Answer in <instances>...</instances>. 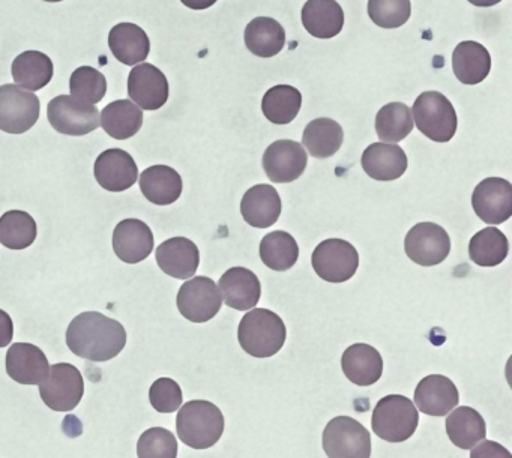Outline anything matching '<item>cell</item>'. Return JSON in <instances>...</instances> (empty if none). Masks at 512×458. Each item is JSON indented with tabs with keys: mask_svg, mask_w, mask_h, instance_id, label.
<instances>
[{
	"mask_svg": "<svg viewBox=\"0 0 512 458\" xmlns=\"http://www.w3.org/2000/svg\"><path fill=\"white\" fill-rule=\"evenodd\" d=\"M67 346L86 361L106 362L125 349L127 331L118 320L98 311H86L74 317L68 326Z\"/></svg>",
	"mask_w": 512,
	"mask_h": 458,
	"instance_id": "cell-1",
	"label": "cell"
},
{
	"mask_svg": "<svg viewBox=\"0 0 512 458\" xmlns=\"http://www.w3.org/2000/svg\"><path fill=\"white\" fill-rule=\"evenodd\" d=\"M286 338L287 329L283 319L268 308H251L239 323V344L254 358L277 355L283 349Z\"/></svg>",
	"mask_w": 512,
	"mask_h": 458,
	"instance_id": "cell-2",
	"label": "cell"
},
{
	"mask_svg": "<svg viewBox=\"0 0 512 458\" xmlns=\"http://www.w3.org/2000/svg\"><path fill=\"white\" fill-rule=\"evenodd\" d=\"M224 424L223 412L214 403L193 400L179 407L176 431L190 448L208 449L223 436Z\"/></svg>",
	"mask_w": 512,
	"mask_h": 458,
	"instance_id": "cell-3",
	"label": "cell"
},
{
	"mask_svg": "<svg viewBox=\"0 0 512 458\" xmlns=\"http://www.w3.org/2000/svg\"><path fill=\"white\" fill-rule=\"evenodd\" d=\"M418 424L419 410L404 395H386L376 404L371 416L373 433L389 443L410 439Z\"/></svg>",
	"mask_w": 512,
	"mask_h": 458,
	"instance_id": "cell-4",
	"label": "cell"
},
{
	"mask_svg": "<svg viewBox=\"0 0 512 458\" xmlns=\"http://www.w3.org/2000/svg\"><path fill=\"white\" fill-rule=\"evenodd\" d=\"M413 124L428 139L448 143L457 133L458 119L451 101L436 91L424 92L413 104Z\"/></svg>",
	"mask_w": 512,
	"mask_h": 458,
	"instance_id": "cell-5",
	"label": "cell"
},
{
	"mask_svg": "<svg viewBox=\"0 0 512 458\" xmlns=\"http://www.w3.org/2000/svg\"><path fill=\"white\" fill-rule=\"evenodd\" d=\"M40 394L47 407L55 412L76 409L85 394V380L79 368L62 362L49 368L46 379L40 383Z\"/></svg>",
	"mask_w": 512,
	"mask_h": 458,
	"instance_id": "cell-6",
	"label": "cell"
},
{
	"mask_svg": "<svg viewBox=\"0 0 512 458\" xmlns=\"http://www.w3.org/2000/svg\"><path fill=\"white\" fill-rule=\"evenodd\" d=\"M323 451L328 457H359L371 455V436L367 428L350 418L337 416L323 430Z\"/></svg>",
	"mask_w": 512,
	"mask_h": 458,
	"instance_id": "cell-7",
	"label": "cell"
},
{
	"mask_svg": "<svg viewBox=\"0 0 512 458\" xmlns=\"http://www.w3.org/2000/svg\"><path fill=\"white\" fill-rule=\"evenodd\" d=\"M314 272L328 283L349 281L359 268V253L344 239H326L317 245L311 257Z\"/></svg>",
	"mask_w": 512,
	"mask_h": 458,
	"instance_id": "cell-8",
	"label": "cell"
},
{
	"mask_svg": "<svg viewBox=\"0 0 512 458\" xmlns=\"http://www.w3.org/2000/svg\"><path fill=\"white\" fill-rule=\"evenodd\" d=\"M41 103L37 95L19 85L0 86V131L23 134L40 119Z\"/></svg>",
	"mask_w": 512,
	"mask_h": 458,
	"instance_id": "cell-9",
	"label": "cell"
},
{
	"mask_svg": "<svg viewBox=\"0 0 512 458\" xmlns=\"http://www.w3.org/2000/svg\"><path fill=\"white\" fill-rule=\"evenodd\" d=\"M47 118L50 125L65 136H86L100 127L97 107L83 103L73 95L53 98L47 107Z\"/></svg>",
	"mask_w": 512,
	"mask_h": 458,
	"instance_id": "cell-10",
	"label": "cell"
},
{
	"mask_svg": "<svg viewBox=\"0 0 512 458\" xmlns=\"http://www.w3.org/2000/svg\"><path fill=\"white\" fill-rule=\"evenodd\" d=\"M179 313L193 323H205L220 313V287L209 277H194L182 284L176 298Z\"/></svg>",
	"mask_w": 512,
	"mask_h": 458,
	"instance_id": "cell-11",
	"label": "cell"
},
{
	"mask_svg": "<svg viewBox=\"0 0 512 458\" xmlns=\"http://www.w3.org/2000/svg\"><path fill=\"white\" fill-rule=\"evenodd\" d=\"M404 251L416 265H440L451 253V239L439 224L418 223L407 233Z\"/></svg>",
	"mask_w": 512,
	"mask_h": 458,
	"instance_id": "cell-12",
	"label": "cell"
},
{
	"mask_svg": "<svg viewBox=\"0 0 512 458\" xmlns=\"http://www.w3.org/2000/svg\"><path fill=\"white\" fill-rule=\"evenodd\" d=\"M472 206L484 223H506L512 217V185L502 178L484 179L473 190Z\"/></svg>",
	"mask_w": 512,
	"mask_h": 458,
	"instance_id": "cell-13",
	"label": "cell"
},
{
	"mask_svg": "<svg viewBox=\"0 0 512 458\" xmlns=\"http://www.w3.org/2000/svg\"><path fill=\"white\" fill-rule=\"evenodd\" d=\"M308 155L301 143L277 140L263 154V169L275 184H289L304 175Z\"/></svg>",
	"mask_w": 512,
	"mask_h": 458,
	"instance_id": "cell-14",
	"label": "cell"
},
{
	"mask_svg": "<svg viewBox=\"0 0 512 458\" xmlns=\"http://www.w3.org/2000/svg\"><path fill=\"white\" fill-rule=\"evenodd\" d=\"M169 82L160 68L140 64L128 76V97L142 110L161 109L169 100Z\"/></svg>",
	"mask_w": 512,
	"mask_h": 458,
	"instance_id": "cell-15",
	"label": "cell"
},
{
	"mask_svg": "<svg viewBox=\"0 0 512 458\" xmlns=\"http://www.w3.org/2000/svg\"><path fill=\"white\" fill-rule=\"evenodd\" d=\"M95 179L110 193L130 190L139 181V167L134 158L122 149H107L95 161Z\"/></svg>",
	"mask_w": 512,
	"mask_h": 458,
	"instance_id": "cell-16",
	"label": "cell"
},
{
	"mask_svg": "<svg viewBox=\"0 0 512 458\" xmlns=\"http://www.w3.org/2000/svg\"><path fill=\"white\" fill-rule=\"evenodd\" d=\"M154 233L148 224L136 218L121 221L113 232V251L122 262L136 265L151 256Z\"/></svg>",
	"mask_w": 512,
	"mask_h": 458,
	"instance_id": "cell-17",
	"label": "cell"
},
{
	"mask_svg": "<svg viewBox=\"0 0 512 458\" xmlns=\"http://www.w3.org/2000/svg\"><path fill=\"white\" fill-rule=\"evenodd\" d=\"M416 409L428 416H446L460 403L457 386L449 377L431 374L415 389Z\"/></svg>",
	"mask_w": 512,
	"mask_h": 458,
	"instance_id": "cell-18",
	"label": "cell"
},
{
	"mask_svg": "<svg viewBox=\"0 0 512 458\" xmlns=\"http://www.w3.org/2000/svg\"><path fill=\"white\" fill-rule=\"evenodd\" d=\"M5 361L8 376L20 385H40L49 373V359L35 344L14 343Z\"/></svg>",
	"mask_w": 512,
	"mask_h": 458,
	"instance_id": "cell-19",
	"label": "cell"
},
{
	"mask_svg": "<svg viewBox=\"0 0 512 458\" xmlns=\"http://www.w3.org/2000/svg\"><path fill=\"white\" fill-rule=\"evenodd\" d=\"M155 257L161 271L178 280L194 277L200 265L199 248L193 241L182 236L164 241L157 248Z\"/></svg>",
	"mask_w": 512,
	"mask_h": 458,
	"instance_id": "cell-20",
	"label": "cell"
},
{
	"mask_svg": "<svg viewBox=\"0 0 512 458\" xmlns=\"http://www.w3.org/2000/svg\"><path fill=\"white\" fill-rule=\"evenodd\" d=\"M221 296L227 307L248 311L256 307L262 296L259 277L247 268H230L220 278Z\"/></svg>",
	"mask_w": 512,
	"mask_h": 458,
	"instance_id": "cell-21",
	"label": "cell"
},
{
	"mask_svg": "<svg viewBox=\"0 0 512 458\" xmlns=\"http://www.w3.org/2000/svg\"><path fill=\"white\" fill-rule=\"evenodd\" d=\"M241 215L245 223L256 229H268L281 215V197L272 185L251 187L242 197Z\"/></svg>",
	"mask_w": 512,
	"mask_h": 458,
	"instance_id": "cell-22",
	"label": "cell"
},
{
	"mask_svg": "<svg viewBox=\"0 0 512 458\" xmlns=\"http://www.w3.org/2000/svg\"><path fill=\"white\" fill-rule=\"evenodd\" d=\"M361 164L364 172L374 181L389 182L406 173L409 161L400 146L373 143L362 154Z\"/></svg>",
	"mask_w": 512,
	"mask_h": 458,
	"instance_id": "cell-23",
	"label": "cell"
},
{
	"mask_svg": "<svg viewBox=\"0 0 512 458\" xmlns=\"http://www.w3.org/2000/svg\"><path fill=\"white\" fill-rule=\"evenodd\" d=\"M341 368L344 376L355 385H374L383 374L382 355L370 344H352L341 356Z\"/></svg>",
	"mask_w": 512,
	"mask_h": 458,
	"instance_id": "cell-24",
	"label": "cell"
},
{
	"mask_svg": "<svg viewBox=\"0 0 512 458\" xmlns=\"http://www.w3.org/2000/svg\"><path fill=\"white\" fill-rule=\"evenodd\" d=\"M301 17L305 31L319 40H331L343 31L344 11L337 0H308Z\"/></svg>",
	"mask_w": 512,
	"mask_h": 458,
	"instance_id": "cell-25",
	"label": "cell"
},
{
	"mask_svg": "<svg viewBox=\"0 0 512 458\" xmlns=\"http://www.w3.org/2000/svg\"><path fill=\"white\" fill-rule=\"evenodd\" d=\"M109 47L121 64L134 67L148 59L151 41L148 34L134 23H119L109 34Z\"/></svg>",
	"mask_w": 512,
	"mask_h": 458,
	"instance_id": "cell-26",
	"label": "cell"
},
{
	"mask_svg": "<svg viewBox=\"0 0 512 458\" xmlns=\"http://www.w3.org/2000/svg\"><path fill=\"white\" fill-rule=\"evenodd\" d=\"M452 70L463 85H479L490 74V53L476 41H464L452 53Z\"/></svg>",
	"mask_w": 512,
	"mask_h": 458,
	"instance_id": "cell-27",
	"label": "cell"
},
{
	"mask_svg": "<svg viewBox=\"0 0 512 458\" xmlns=\"http://www.w3.org/2000/svg\"><path fill=\"white\" fill-rule=\"evenodd\" d=\"M143 196L158 206L173 205L181 197L184 182L181 175L169 166H152L140 175Z\"/></svg>",
	"mask_w": 512,
	"mask_h": 458,
	"instance_id": "cell-28",
	"label": "cell"
},
{
	"mask_svg": "<svg viewBox=\"0 0 512 458\" xmlns=\"http://www.w3.org/2000/svg\"><path fill=\"white\" fill-rule=\"evenodd\" d=\"M446 433L452 445L472 449L487 436V425L481 413L472 407H454L446 418Z\"/></svg>",
	"mask_w": 512,
	"mask_h": 458,
	"instance_id": "cell-29",
	"label": "cell"
},
{
	"mask_svg": "<svg viewBox=\"0 0 512 458\" xmlns=\"http://www.w3.org/2000/svg\"><path fill=\"white\" fill-rule=\"evenodd\" d=\"M11 74L20 88L35 92L41 91L52 82L55 67L46 53L28 50L14 59Z\"/></svg>",
	"mask_w": 512,
	"mask_h": 458,
	"instance_id": "cell-30",
	"label": "cell"
},
{
	"mask_svg": "<svg viewBox=\"0 0 512 458\" xmlns=\"http://www.w3.org/2000/svg\"><path fill=\"white\" fill-rule=\"evenodd\" d=\"M286 44V32L271 17H256L245 28V46L259 58H274Z\"/></svg>",
	"mask_w": 512,
	"mask_h": 458,
	"instance_id": "cell-31",
	"label": "cell"
},
{
	"mask_svg": "<svg viewBox=\"0 0 512 458\" xmlns=\"http://www.w3.org/2000/svg\"><path fill=\"white\" fill-rule=\"evenodd\" d=\"M100 125L112 139H131L142 128V109L130 100L113 101L101 112Z\"/></svg>",
	"mask_w": 512,
	"mask_h": 458,
	"instance_id": "cell-32",
	"label": "cell"
},
{
	"mask_svg": "<svg viewBox=\"0 0 512 458\" xmlns=\"http://www.w3.org/2000/svg\"><path fill=\"white\" fill-rule=\"evenodd\" d=\"M343 140V128L329 118L314 119L305 127L302 134V145L314 158H329L337 154Z\"/></svg>",
	"mask_w": 512,
	"mask_h": 458,
	"instance_id": "cell-33",
	"label": "cell"
},
{
	"mask_svg": "<svg viewBox=\"0 0 512 458\" xmlns=\"http://www.w3.org/2000/svg\"><path fill=\"white\" fill-rule=\"evenodd\" d=\"M301 106V92L287 85L274 86L262 100L263 115L275 125H287L295 121Z\"/></svg>",
	"mask_w": 512,
	"mask_h": 458,
	"instance_id": "cell-34",
	"label": "cell"
},
{
	"mask_svg": "<svg viewBox=\"0 0 512 458\" xmlns=\"http://www.w3.org/2000/svg\"><path fill=\"white\" fill-rule=\"evenodd\" d=\"M508 251V238L496 227L482 229L469 242L470 260L482 268L500 265L508 256Z\"/></svg>",
	"mask_w": 512,
	"mask_h": 458,
	"instance_id": "cell-35",
	"label": "cell"
},
{
	"mask_svg": "<svg viewBox=\"0 0 512 458\" xmlns=\"http://www.w3.org/2000/svg\"><path fill=\"white\" fill-rule=\"evenodd\" d=\"M260 259L272 271L292 269L299 259V247L295 238L287 232L268 233L260 242Z\"/></svg>",
	"mask_w": 512,
	"mask_h": 458,
	"instance_id": "cell-36",
	"label": "cell"
},
{
	"mask_svg": "<svg viewBox=\"0 0 512 458\" xmlns=\"http://www.w3.org/2000/svg\"><path fill=\"white\" fill-rule=\"evenodd\" d=\"M37 235V223L28 212L8 211L0 217V244L10 250H26Z\"/></svg>",
	"mask_w": 512,
	"mask_h": 458,
	"instance_id": "cell-37",
	"label": "cell"
},
{
	"mask_svg": "<svg viewBox=\"0 0 512 458\" xmlns=\"http://www.w3.org/2000/svg\"><path fill=\"white\" fill-rule=\"evenodd\" d=\"M412 112L403 103H389L377 112L376 133L380 140L398 143L413 131Z\"/></svg>",
	"mask_w": 512,
	"mask_h": 458,
	"instance_id": "cell-38",
	"label": "cell"
},
{
	"mask_svg": "<svg viewBox=\"0 0 512 458\" xmlns=\"http://www.w3.org/2000/svg\"><path fill=\"white\" fill-rule=\"evenodd\" d=\"M71 95L86 104L100 103L107 92V80L103 73L92 67H80L71 74Z\"/></svg>",
	"mask_w": 512,
	"mask_h": 458,
	"instance_id": "cell-39",
	"label": "cell"
},
{
	"mask_svg": "<svg viewBox=\"0 0 512 458\" xmlns=\"http://www.w3.org/2000/svg\"><path fill=\"white\" fill-rule=\"evenodd\" d=\"M368 17L383 29H397L406 25L412 14L410 0H368Z\"/></svg>",
	"mask_w": 512,
	"mask_h": 458,
	"instance_id": "cell-40",
	"label": "cell"
},
{
	"mask_svg": "<svg viewBox=\"0 0 512 458\" xmlns=\"http://www.w3.org/2000/svg\"><path fill=\"white\" fill-rule=\"evenodd\" d=\"M139 457H178V442L175 434L163 427L146 430L137 443Z\"/></svg>",
	"mask_w": 512,
	"mask_h": 458,
	"instance_id": "cell-41",
	"label": "cell"
},
{
	"mask_svg": "<svg viewBox=\"0 0 512 458\" xmlns=\"http://www.w3.org/2000/svg\"><path fill=\"white\" fill-rule=\"evenodd\" d=\"M184 394L178 382L170 377H161L149 389V401L160 413H173L182 406Z\"/></svg>",
	"mask_w": 512,
	"mask_h": 458,
	"instance_id": "cell-42",
	"label": "cell"
},
{
	"mask_svg": "<svg viewBox=\"0 0 512 458\" xmlns=\"http://www.w3.org/2000/svg\"><path fill=\"white\" fill-rule=\"evenodd\" d=\"M14 337V323L7 311L0 310V347L10 346Z\"/></svg>",
	"mask_w": 512,
	"mask_h": 458,
	"instance_id": "cell-43",
	"label": "cell"
},
{
	"mask_svg": "<svg viewBox=\"0 0 512 458\" xmlns=\"http://www.w3.org/2000/svg\"><path fill=\"white\" fill-rule=\"evenodd\" d=\"M499 457V455H503V457H511L508 451L502 446L497 445L496 442H484L479 445V448H472V454L470 457Z\"/></svg>",
	"mask_w": 512,
	"mask_h": 458,
	"instance_id": "cell-44",
	"label": "cell"
},
{
	"mask_svg": "<svg viewBox=\"0 0 512 458\" xmlns=\"http://www.w3.org/2000/svg\"><path fill=\"white\" fill-rule=\"evenodd\" d=\"M181 2L185 7L190 8V10L203 11L214 7L218 0H181Z\"/></svg>",
	"mask_w": 512,
	"mask_h": 458,
	"instance_id": "cell-45",
	"label": "cell"
},
{
	"mask_svg": "<svg viewBox=\"0 0 512 458\" xmlns=\"http://www.w3.org/2000/svg\"><path fill=\"white\" fill-rule=\"evenodd\" d=\"M470 4L475 5L479 8H490L494 5L500 4L502 0H469Z\"/></svg>",
	"mask_w": 512,
	"mask_h": 458,
	"instance_id": "cell-46",
	"label": "cell"
},
{
	"mask_svg": "<svg viewBox=\"0 0 512 458\" xmlns=\"http://www.w3.org/2000/svg\"><path fill=\"white\" fill-rule=\"evenodd\" d=\"M44 2H52V4H56V2H62V0H44Z\"/></svg>",
	"mask_w": 512,
	"mask_h": 458,
	"instance_id": "cell-47",
	"label": "cell"
}]
</instances>
